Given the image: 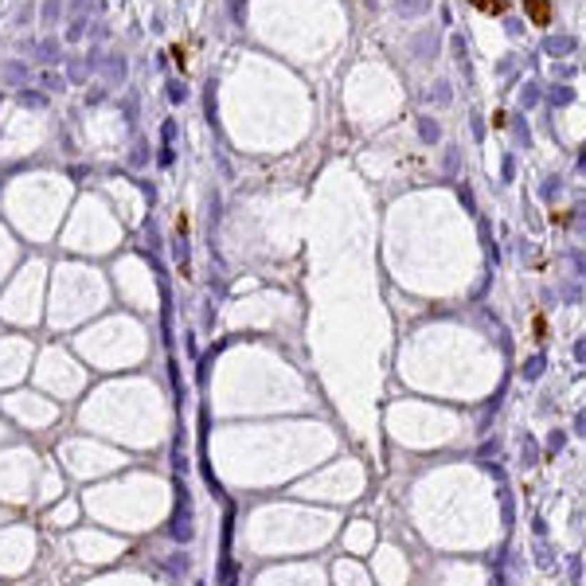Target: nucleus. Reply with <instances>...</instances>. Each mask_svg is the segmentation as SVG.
Here are the masks:
<instances>
[{"instance_id":"1","label":"nucleus","mask_w":586,"mask_h":586,"mask_svg":"<svg viewBox=\"0 0 586 586\" xmlns=\"http://www.w3.org/2000/svg\"><path fill=\"white\" fill-rule=\"evenodd\" d=\"M82 508H86L98 524H110L117 532H153V527L169 516L172 497H169V485H164L161 477L129 473L125 481L90 489L86 497H82Z\"/></svg>"},{"instance_id":"2","label":"nucleus","mask_w":586,"mask_h":586,"mask_svg":"<svg viewBox=\"0 0 586 586\" xmlns=\"http://www.w3.org/2000/svg\"><path fill=\"white\" fill-rule=\"evenodd\" d=\"M82 422L121 442H133V446H157L164 434L161 403H153L145 391H110L98 399V407L90 403Z\"/></svg>"},{"instance_id":"3","label":"nucleus","mask_w":586,"mask_h":586,"mask_svg":"<svg viewBox=\"0 0 586 586\" xmlns=\"http://www.w3.org/2000/svg\"><path fill=\"white\" fill-rule=\"evenodd\" d=\"M313 527H317V520H301V516H293V512H278V508H270V512H258L254 520L247 524V543L254 551L301 547V543L317 540V535H309Z\"/></svg>"},{"instance_id":"4","label":"nucleus","mask_w":586,"mask_h":586,"mask_svg":"<svg viewBox=\"0 0 586 586\" xmlns=\"http://www.w3.org/2000/svg\"><path fill=\"white\" fill-rule=\"evenodd\" d=\"M36 473H39V462L28 450H4L0 454V500L4 505H28Z\"/></svg>"},{"instance_id":"5","label":"nucleus","mask_w":586,"mask_h":586,"mask_svg":"<svg viewBox=\"0 0 586 586\" xmlns=\"http://www.w3.org/2000/svg\"><path fill=\"white\" fill-rule=\"evenodd\" d=\"M59 454H63V462L74 477H102V473H110V469L125 465V457L117 454V450H106V446H98V442H66Z\"/></svg>"},{"instance_id":"6","label":"nucleus","mask_w":586,"mask_h":586,"mask_svg":"<svg viewBox=\"0 0 586 586\" xmlns=\"http://www.w3.org/2000/svg\"><path fill=\"white\" fill-rule=\"evenodd\" d=\"M36 563V532L24 524H12L0 532V579H20Z\"/></svg>"},{"instance_id":"7","label":"nucleus","mask_w":586,"mask_h":586,"mask_svg":"<svg viewBox=\"0 0 586 586\" xmlns=\"http://www.w3.org/2000/svg\"><path fill=\"white\" fill-rule=\"evenodd\" d=\"M71 559L74 563H82V567H106V563H114L117 555L125 551V540H117V535L110 532H74L71 535Z\"/></svg>"},{"instance_id":"8","label":"nucleus","mask_w":586,"mask_h":586,"mask_svg":"<svg viewBox=\"0 0 586 586\" xmlns=\"http://www.w3.org/2000/svg\"><path fill=\"white\" fill-rule=\"evenodd\" d=\"M8 410H12L24 426H47V422H55V407H47L44 399H36V395H12V399H8Z\"/></svg>"},{"instance_id":"9","label":"nucleus","mask_w":586,"mask_h":586,"mask_svg":"<svg viewBox=\"0 0 586 586\" xmlns=\"http://www.w3.org/2000/svg\"><path fill=\"white\" fill-rule=\"evenodd\" d=\"M44 383H47V387H55L59 395H71V391H79L82 375L74 372V364H66L63 356H47V364H44Z\"/></svg>"},{"instance_id":"10","label":"nucleus","mask_w":586,"mask_h":586,"mask_svg":"<svg viewBox=\"0 0 586 586\" xmlns=\"http://www.w3.org/2000/svg\"><path fill=\"white\" fill-rule=\"evenodd\" d=\"M24 359H28V352H24V344H4L0 348V383H12V379H20V372H24Z\"/></svg>"},{"instance_id":"11","label":"nucleus","mask_w":586,"mask_h":586,"mask_svg":"<svg viewBox=\"0 0 586 586\" xmlns=\"http://www.w3.org/2000/svg\"><path fill=\"white\" fill-rule=\"evenodd\" d=\"M82 586H157L149 575H137V571H117V575H102V579H90Z\"/></svg>"},{"instance_id":"12","label":"nucleus","mask_w":586,"mask_h":586,"mask_svg":"<svg viewBox=\"0 0 586 586\" xmlns=\"http://www.w3.org/2000/svg\"><path fill=\"white\" fill-rule=\"evenodd\" d=\"M79 500H59V505L51 508V512H47V524L51 527H71L74 520H79Z\"/></svg>"},{"instance_id":"13","label":"nucleus","mask_w":586,"mask_h":586,"mask_svg":"<svg viewBox=\"0 0 586 586\" xmlns=\"http://www.w3.org/2000/svg\"><path fill=\"white\" fill-rule=\"evenodd\" d=\"M59 492H63V477H59L51 465L39 469V489H36V497H39V500H59Z\"/></svg>"},{"instance_id":"14","label":"nucleus","mask_w":586,"mask_h":586,"mask_svg":"<svg viewBox=\"0 0 586 586\" xmlns=\"http://www.w3.org/2000/svg\"><path fill=\"white\" fill-rule=\"evenodd\" d=\"M524 4V16L535 24V28H547L551 16H555V8H551V0H520Z\"/></svg>"},{"instance_id":"15","label":"nucleus","mask_w":586,"mask_h":586,"mask_svg":"<svg viewBox=\"0 0 586 586\" xmlns=\"http://www.w3.org/2000/svg\"><path fill=\"white\" fill-rule=\"evenodd\" d=\"M258 586H317V579L309 582L305 575H297V571H274V575H266V579H258Z\"/></svg>"},{"instance_id":"16","label":"nucleus","mask_w":586,"mask_h":586,"mask_svg":"<svg viewBox=\"0 0 586 586\" xmlns=\"http://www.w3.org/2000/svg\"><path fill=\"white\" fill-rule=\"evenodd\" d=\"M469 4H473L477 12H485V16H505L508 12V0H469Z\"/></svg>"},{"instance_id":"17","label":"nucleus","mask_w":586,"mask_h":586,"mask_svg":"<svg viewBox=\"0 0 586 586\" xmlns=\"http://www.w3.org/2000/svg\"><path fill=\"white\" fill-rule=\"evenodd\" d=\"M532 332H535V344L547 340V317H543V313H532Z\"/></svg>"},{"instance_id":"18","label":"nucleus","mask_w":586,"mask_h":586,"mask_svg":"<svg viewBox=\"0 0 586 586\" xmlns=\"http://www.w3.org/2000/svg\"><path fill=\"white\" fill-rule=\"evenodd\" d=\"M340 586H359V575L352 567H340Z\"/></svg>"},{"instance_id":"19","label":"nucleus","mask_w":586,"mask_h":586,"mask_svg":"<svg viewBox=\"0 0 586 586\" xmlns=\"http://www.w3.org/2000/svg\"><path fill=\"white\" fill-rule=\"evenodd\" d=\"M551 223H555V227H567V223H571V212H555V215H551Z\"/></svg>"},{"instance_id":"20","label":"nucleus","mask_w":586,"mask_h":586,"mask_svg":"<svg viewBox=\"0 0 586 586\" xmlns=\"http://www.w3.org/2000/svg\"><path fill=\"white\" fill-rule=\"evenodd\" d=\"M352 543H356V547H364V543H367V532H364V527H356V535H352Z\"/></svg>"}]
</instances>
